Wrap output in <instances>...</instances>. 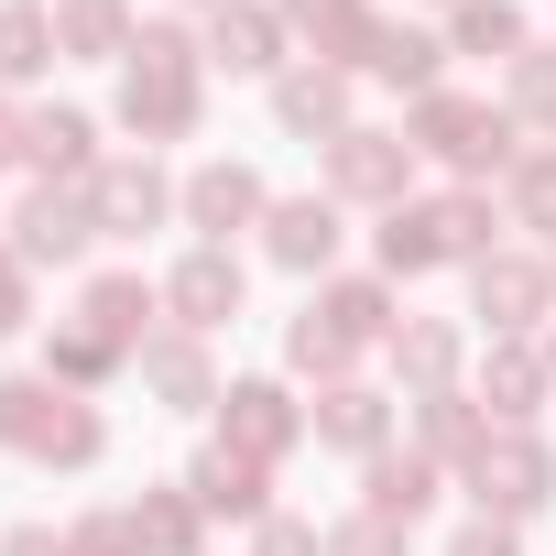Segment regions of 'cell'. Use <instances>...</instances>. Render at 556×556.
Segmentation results:
<instances>
[{
    "label": "cell",
    "instance_id": "cell-44",
    "mask_svg": "<svg viewBox=\"0 0 556 556\" xmlns=\"http://www.w3.org/2000/svg\"><path fill=\"white\" fill-rule=\"evenodd\" d=\"M545 371H556V350H545Z\"/></svg>",
    "mask_w": 556,
    "mask_h": 556
},
{
    "label": "cell",
    "instance_id": "cell-9",
    "mask_svg": "<svg viewBox=\"0 0 556 556\" xmlns=\"http://www.w3.org/2000/svg\"><path fill=\"white\" fill-rule=\"evenodd\" d=\"M469 295H480V328H491V339H523V328L545 317V295H556V273L491 251V262H469Z\"/></svg>",
    "mask_w": 556,
    "mask_h": 556
},
{
    "label": "cell",
    "instance_id": "cell-13",
    "mask_svg": "<svg viewBox=\"0 0 556 556\" xmlns=\"http://www.w3.org/2000/svg\"><path fill=\"white\" fill-rule=\"evenodd\" d=\"M251 218H273V197H262L251 164H197V175H186V229H207V240L229 251V229H251Z\"/></svg>",
    "mask_w": 556,
    "mask_h": 556
},
{
    "label": "cell",
    "instance_id": "cell-14",
    "mask_svg": "<svg viewBox=\"0 0 556 556\" xmlns=\"http://www.w3.org/2000/svg\"><path fill=\"white\" fill-rule=\"evenodd\" d=\"M262 251L285 262V273H328L339 262V197H285L262 218Z\"/></svg>",
    "mask_w": 556,
    "mask_h": 556
},
{
    "label": "cell",
    "instance_id": "cell-39",
    "mask_svg": "<svg viewBox=\"0 0 556 556\" xmlns=\"http://www.w3.org/2000/svg\"><path fill=\"white\" fill-rule=\"evenodd\" d=\"M34 317V285H23V251H0V339Z\"/></svg>",
    "mask_w": 556,
    "mask_h": 556
},
{
    "label": "cell",
    "instance_id": "cell-32",
    "mask_svg": "<svg viewBox=\"0 0 556 556\" xmlns=\"http://www.w3.org/2000/svg\"><path fill=\"white\" fill-rule=\"evenodd\" d=\"M55 66V12H0V77H45Z\"/></svg>",
    "mask_w": 556,
    "mask_h": 556
},
{
    "label": "cell",
    "instance_id": "cell-34",
    "mask_svg": "<svg viewBox=\"0 0 556 556\" xmlns=\"http://www.w3.org/2000/svg\"><path fill=\"white\" fill-rule=\"evenodd\" d=\"M99 447H110V426H99L88 404H66V426L45 437V469H99Z\"/></svg>",
    "mask_w": 556,
    "mask_h": 556
},
{
    "label": "cell",
    "instance_id": "cell-20",
    "mask_svg": "<svg viewBox=\"0 0 556 556\" xmlns=\"http://www.w3.org/2000/svg\"><path fill=\"white\" fill-rule=\"evenodd\" d=\"M66 404H77V393H55L45 371H12V382H0V447H23V458H45V437L66 426Z\"/></svg>",
    "mask_w": 556,
    "mask_h": 556
},
{
    "label": "cell",
    "instance_id": "cell-24",
    "mask_svg": "<svg viewBox=\"0 0 556 556\" xmlns=\"http://www.w3.org/2000/svg\"><path fill=\"white\" fill-rule=\"evenodd\" d=\"M393 371L415 382V404H426V393H447V371H458V328H437V317H404V328H393Z\"/></svg>",
    "mask_w": 556,
    "mask_h": 556
},
{
    "label": "cell",
    "instance_id": "cell-45",
    "mask_svg": "<svg viewBox=\"0 0 556 556\" xmlns=\"http://www.w3.org/2000/svg\"><path fill=\"white\" fill-rule=\"evenodd\" d=\"M545 273H556V262H545Z\"/></svg>",
    "mask_w": 556,
    "mask_h": 556
},
{
    "label": "cell",
    "instance_id": "cell-6",
    "mask_svg": "<svg viewBox=\"0 0 556 556\" xmlns=\"http://www.w3.org/2000/svg\"><path fill=\"white\" fill-rule=\"evenodd\" d=\"M404 186H415V142L361 131V121L328 142V197H361V207H382V218H393V207H404Z\"/></svg>",
    "mask_w": 556,
    "mask_h": 556
},
{
    "label": "cell",
    "instance_id": "cell-18",
    "mask_svg": "<svg viewBox=\"0 0 556 556\" xmlns=\"http://www.w3.org/2000/svg\"><path fill=\"white\" fill-rule=\"evenodd\" d=\"M77 317H88L110 350H153V285H142V273H99V285L77 295Z\"/></svg>",
    "mask_w": 556,
    "mask_h": 556
},
{
    "label": "cell",
    "instance_id": "cell-15",
    "mask_svg": "<svg viewBox=\"0 0 556 556\" xmlns=\"http://www.w3.org/2000/svg\"><path fill=\"white\" fill-rule=\"evenodd\" d=\"M273 121L339 142V131H350V77H339V66H285V77H273Z\"/></svg>",
    "mask_w": 556,
    "mask_h": 556
},
{
    "label": "cell",
    "instance_id": "cell-4",
    "mask_svg": "<svg viewBox=\"0 0 556 556\" xmlns=\"http://www.w3.org/2000/svg\"><path fill=\"white\" fill-rule=\"evenodd\" d=\"M415 153H437V164H458V175H513L523 164V142H513V110H491V99H458V88H437V99H415V131H404Z\"/></svg>",
    "mask_w": 556,
    "mask_h": 556
},
{
    "label": "cell",
    "instance_id": "cell-10",
    "mask_svg": "<svg viewBox=\"0 0 556 556\" xmlns=\"http://www.w3.org/2000/svg\"><path fill=\"white\" fill-rule=\"evenodd\" d=\"M295 426H306V415L285 404V382H229V393H218V447H240V458H262V469L295 447Z\"/></svg>",
    "mask_w": 556,
    "mask_h": 556
},
{
    "label": "cell",
    "instance_id": "cell-1",
    "mask_svg": "<svg viewBox=\"0 0 556 556\" xmlns=\"http://www.w3.org/2000/svg\"><path fill=\"white\" fill-rule=\"evenodd\" d=\"M197 66H207V45L186 23H142L131 34V77H121V131L186 142L197 131Z\"/></svg>",
    "mask_w": 556,
    "mask_h": 556
},
{
    "label": "cell",
    "instance_id": "cell-26",
    "mask_svg": "<svg viewBox=\"0 0 556 556\" xmlns=\"http://www.w3.org/2000/svg\"><path fill=\"white\" fill-rule=\"evenodd\" d=\"M55 55H131L121 0H55Z\"/></svg>",
    "mask_w": 556,
    "mask_h": 556
},
{
    "label": "cell",
    "instance_id": "cell-5",
    "mask_svg": "<svg viewBox=\"0 0 556 556\" xmlns=\"http://www.w3.org/2000/svg\"><path fill=\"white\" fill-rule=\"evenodd\" d=\"M545 491H556V447H545V437H523V426H502V437L469 458V502H480L491 523L545 513Z\"/></svg>",
    "mask_w": 556,
    "mask_h": 556
},
{
    "label": "cell",
    "instance_id": "cell-30",
    "mask_svg": "<svg viewBox=\"0 0 556 556\" xmlns=\"http://www.w3.org/2000/svg\"><path fill=\"white\" fill-rule=\"evenodd\" d=\"M131 523H142V556H197V491H186V480H175V491H142Z\"/></svg>",
    "mask_w": 556,
    "mask_h": 556
},
{
    "label": "cell",
    "instance_id": "cell-40",
    "mask_svg": "<svg viewBox=\"0 0 556 556\" xmlns=\"http://www.w3.org/2000/svg\"><path fill=\"white\" fill-rule=\"evenodd\" d=\"M447 556H523V534H513V523H491V513H480V523H458V545H447Z\"/></svg>",
    "mask_w": 556,
    "mask_h": 556
},
{
    "label": "cell",
    "instance_id": "cell-33",
    "mask_svg": "<svg viewBox=\"0 0 556 556\" xmlns=\"http://www.w3.org/2000/svg\"><path fill=\"white\" fill-rule=\"evenodd\" d=\"M513 218L556 240V153H523V164H513Z\"/></svg>",
    "mask_w": 556,
    "mask_h": 556
},
{
    "label": "cell",
    "instance_id": "cell-17",
    "mask_svg": "<svg viewBox=\"0 0 556 556\" xmlns=\"http://www.w3.org/2000/svg\"><path fill=\"white\" fill-rule=\"evenodd\" d=\"M88 142H99L88 110H34V121H23V164H45V186H88V175H99Z\"/></svg>",
    "mask_w": 556,
    "mask_h": 556
},
{
    "label": "cell",
    "instance_id": "cell-7",
    "mask_svg": "<svg viewBox=\"0 0 556 556\" xmlns=\"http://www.w3.org/2000/svg\"><path fill=\"white\" fill-rule=\"evenodd\" d=\"M88 240H99V197L88 186H34L12 207V251L23 262H88Z\"/></svg>",
    "mask_w": 556,
    "mask_h": 556
},
{
    "label": "cell",
    "instance_id": "cell-43",
    "mask_svg": "<svg viewBox=\"0 0 556 556\" xmlns=\"http://www.w3.org/2000/svg\"><path fill=\"white\" fill-rule=\"evenodd\" d=\"M12 12H34V0H12Z\"/></svg>",
    "mask_w": 556,
    "mask_h": 556
},
{
    "label": "cell",
    "instance_id": "cell-23",
    "mask_svg": "<svg viewBox=\"0 0 556 556\" xmlns=\"http://www.w3.org/2000/svg\"><path fill=\"white\" fill-rule=\"evenodd\" d=\"M437 66H447V45H437V34H415V23H382V34H371V77H382V88L437 99Z\"/></svg>",
    "mask_w": 556,
    "mask_h": 556
},
{
    "label": "cell",
    "instance_id": "cell-11",
    "mask_svg": "<svg viewBox=\"0 0 556 556\" xmlns=\"http://www.w3.org/2000/svg\"><path fill=\"white\" fill-rule=\"evenodd\" d=\"M207 66L218 77H285V12H262V0L207 12Z\"/></svg>",
    "mask_w": 556,
    "mask_h": 556
},
{
    "label": "cell",
    "instance_id": "cell-22",
    "mask_svg": "<svg viewBox=\"0 0 556 556\" xmlns=\"http://www.w3.org/2000/svg\"><path fill=\"white\" fill-rule=\"evenodd\" d=\"M142 382L175 404V415H197V404H218V382H207V350H197V328H175V339H153L142 350Z\"/></svg>",
    "mask_w": 556,
    "mask_h": 556
},
{
    "label": "cell",
    "instance_id": "cell-31",
    "mask_svg": "<svg viewBox=\"0 0 556 556\" xmlns=\"http://www.w3.org/2000/svg\"><path fill=\"white\" fill-rule=\"evenodd\" d=\"M415 426H426V458H480V447H491V426H480L458 393H426V415H415Z\"/></svg>",
    "mask_w": 556,
    "mask_h": 556
},
{
    "label": "cell",
    "instance_id": "cell-2",
    "mask_svg": "<svg viewBox=\"0 0 556 556\" xmlns=\"http://www.w3.org/2000/svg\"><path fill=\"white\" fill-rule=\"evenodd\" d=\"M393 285H328V295H306V317L285 328V361L295 371H317V382H350V361L361 350H393Z\"/></svg>",
    "mask_w": 556,
    "mask_h": 556
},
{
    "label": "cell",
    "instance_id": "cell-21",
    "mask_svg": "<svg viewBox=\"0 0 556 556\" xmlns=\"http://www.w3.org/2000/svg\"><path fill=\"white\" fill-rule=\"evenodd\" d=\"M186 491H197V513H229V523H262V458H240V447H207V458L186 469Z\"/></svg>",
    "mask_w": 556,
    "mask_h": 556
},
{
    "label": "cell",
    "instance_id": "cell-38",
    "mask_svg": "<svg viewBox=\"0 0 556 556\" xmlns=\"http://www.w3.org/2000/svg\"><path fill=\"white\" fill-rule=\"evenodd\" d=\"M251 556H328V534L295 523V513H262V545H251Z\"/></svg>",
    "mask_w": 556,
    "mask_h": 556
},
{
    "label": "cell",
    "instance_id": "cell-36",
    "mask_svg": "<svg viewBox=\"0 0 556 556\" xmlns=\"http://www.w3.org/2000/svg\"><path fill=\"white\" fill-rule=\"evenodd\" d=\"M404 534H415V523H382V513H350V523L328 534V556H404Z\"/></svg>",
    "mask_w": 556,
    "mask_h": 556
},
{
    "label": "cell",
    "instance_id": "cell-27",
    "mask_svg": "<svg viewBox=\"0 0 556 556\" xmlns=\"http://www.w3.org/2000/svg\"><path fill=\"white\" fill-rule=\"evenodd\" d=\"M426 502H437V458H393V447H382V458H371V502H361V513H382V523H415Z\"/></svg>",
    "mask_w": 556,
    "mask_h": 556
},
{
    "label": "cell",
    "instance_id": "cell-3",
    "mask_svg": "<svg viewBox=\"0 0 556 556\" xmlns=\"http://www.w3.org/2000/svg\"><path fill=\"white\" fill-rule=\"evenodd\" d=\"M491 197H404L393 218H382V273L404 285V273H437V262H491Z\"/></svg>",
    "mask_w": 556,
    "mask_h": 556
},
{
    "label": "cell",
    "instance_id": "cell-25",
    "mask_svg": "<svg viewBox=\"0 0 556 556\" xmlns=\"http://www.w3.org/2000/svg\"><path fill=\"white\" fill-rule=\"evenodd\" d=\"M545 382H556V371H545L534 350H513V339H502V350H491V371H480V404H491L502 426H523V415L545 404Z\"/></svg>",
    "mask_w": 556,
    "mask_h": 556
},
{
    "label": "cell",
    "instance_id": "cell-29",
    "mask_svg": "<svg viewBox=\"0 0 556 556\" xmlns=\"http://www.w3.org/2000/svg\"><path fill=\"white\" fill-rule=\"evenodd\" d=\"M121 361H131V350H110V339H99L88 317H66V328L45 339V382H110Z\"/></svg>",
    "mask_w": 556,
    "mask_h": 556
},
{
    "label": "cell",
    "instance_id": "cell-16",
    "mask_svg": "<svg viewBox=\"0 0 556 556\" xmlns=\"http://www.w3.org/2000/svg\"><path fill=\"white\" fill-rule=\"evenodd\" d=\"M273 12H285L295 34H317V66H339V77L371 66V34H382V23L361 12V0H273Z\"/></svg>",
    "mask_w": 556,
    "mask_h": 556
},
{
    "label": "cell",
    "instance_id": "cell-19",
    "mask_svg": "<svg viewBox=\"0 0 556 556\" xmlns=\"http://www.w3.org/2000/svg\"><path fill=\"white\" fill-rule=\"evenodd\" d=\"M317 437H328V447H350V458H382L393 404H382L371 382H328V393H317Z\"/></svg>",
    "mask_w": 556,
    "mask_h": 556
},
{
    "label": "cell",
    "instance_id": "cell-12",
    "mask_svg": "<svg viewBox=\"0 0 556 556\" xmlns=\"http://www.w3.org/2000/svg\"><path fill=\"white\" fill-rule=\"evenodd\" d=\"M164 306H175V328H197V339H207V328H229V317H240V262H229L218 240H197V251L175 262Z\"/></svg>",
    "mask_w": 556,
    "mask_h": 556
},
{
    "label": "cell",
    "instance_id": "cell-41",
    "mask_svg": "<svg viewBox=\"0 0 556 556\" xmlns=\"http://www.w3.org/2000/svg\"><path fill=\"white\" fill-rule=\"evenodd\" d=\"M0 556H77L66 534H45V523H23V534H0Z\"/></svg>",
    "mask_w": 556,
    "mask_h": 556
},
{
    "label": "cell",
    "instance_id": "cell-42",
    "mask_svg": "<svg viewBox=\"0 0 556 556\" xmlns=\"http://www.w3.org/2000/svg\"><path fill=\"white\" fill-rule=\"evenodd\" d=\"M197 12H229V0H197Z\"/></svg>",
    "mask_w": 556,
    "mask_h": 556
},
{
    "label": "cell",
    "instance_id": "cell-35",
    "mask_svg": "<svg viewBox=\"0 0 556 556\" xmlns=\"http://www.w3.org/2000/svg\"><path fill=\"white\" fill-rule=\"evenodd\" d=\"M502 110L556 131V55H513V99H502Z\"/></svg>",
    "mask_w": 556,
    "mask_h": 556
},
{
    "label": "cell",
    "instance_id": "cell-28",
    "mask_svg": "<svg viewBox=\"0 0 556 556\" xmlns=\"http://www.w3.org/2000/svg\"><path fill=\"white\" fill-rule=\"evenodd\" d=\"M447 55H491V66H513V55H523V12H513V0H458Z\"/></svg>",
    "mask_w": 556,
    "mask_h": 556
},
{
    "label": "cell",
    "instance_id": "cell-37",
    "mask_svg": "<svg viewBox=\"0 0 556 556\" xmlns=\"http://www.w3.org/2000/svg\"><path fill=\"white\" fill-rule=\"evenodd\" d=\"M66 545H77V556H142V523H131V513H88Z\"/></svg>",
    "mask_w": 556,
    "mask_h": 556
},
{
    "label": "cell",
    "instance_id": "cell-8",
    "mask_svg": "<svg viewBox=\"0 0 556 556\" xmlns=\"http://www.w3.org/2000/svg\"><path fill=\"white\" fill-rule=\"evenodd\" d=\"M88 197H99V240H142L164 207H186V197L164 186V164H153V153H131V164H99V175H88Z\"/></svg>",
    "mask_w": 556,
    "mask_h": 556
}]
</instances>
